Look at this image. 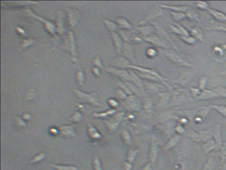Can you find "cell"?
I'll return each mask as SVG.
<instances>
[{
    "label": "cell",
    "instance_id": "1",
    "mask_svg": "<svg viewBox=\"0 0 226 170\" xmlns=\"http://www.w3.org/2000/svg\"><path fill=\"white\" fill-rule=\"evenodd\" d=\"M74 92L76 93L77 97L82 101L87 102V103L92 105H96V106H99V104L97 103L96 101V97H95L96 95H86V94L81 93V92L78 90H74Z\"/></svg>",
    "mask_w": 226,
    "mask_h": 170
},
{
    "label": "cell",
    "instance_id": "2",
    "mask_svg": "<svg viewBox=\"0 0 226 170\" xmlns=\"http://www.w3.org/2000/svg\"><path fill=\"white\" fill-rule=\"evenodd\" d=\"M218 166V165L216 160H215L212 158H210L205 165H204L203 170H215Z\"/></svg>",
    "mask_w": 226,
    "mask_h": 170
},
{
    "label": "cell",
    "instance_id": "3",
    "mask_svg": "<svg viewBox=\"0 0 226 170\" xmlns=\"http://www.w3.org/2000/svg\"><path fill=\"white\" fill-rule=\"evenodd\" d=\"M61 133L63 136H68V137H71L75 135L74 131L72 129L71 127L70 126H64L61 127Z\"/></svg>",
    "mask_w": 226,
    "mask_h": 170
},
{
    "label": "cell",
    "instance_id": "4",
    "mask_svg": "<svg viewBox=\"0 0 226 170\" xmlns=\"http://www.w3.org/2000/svg\"><path fill=\"white\" fill-rule=\"evenodd\" d=\"M179 140H180V136H174V138H172V139L167 143V144L166 145V146L165 147V150L169 149L172 148V147H173L174 146H176L177 142H178Z\"/></svg>",
    "mask_w": 226,
    "mask_h": 170
},
{
    "label": "cell",
    "instance_id": "5",
    "mask_svg": "<svg viewBox=\"0 0 226 170\" xmlns=\"http://www.w3.org/2000/svg\"><path fill=\"white\" fill-rule=\"evenodd\" d=\"M216 142L211 140L210 141V142H208V143H206V144L204 146V151L205 153L208 154V152L213 150L215 147H216Z\"/></svg>",
    "mask_w": 226,
    "mask_h": 170
},
{
    "label": "cell",
    "instance_id": "6",
    "mask_svg": "<svg viewBox=\"0 0 226 170\" xmlns=\"http://www.w3.org/2000/svg\"><path fill=\"white\" fill-rule=\"evenodd\" d=\"M157 154H158V149L155 145H152L151 147V151H150V160L152 163H155L157 158Z\"/></svg>",
    "mask_w": 226,
    "mask_h": 170
},
{
    "label": "cell",
    "instance_id": "7",
    "mask_svg": "<svg viewBox=\"0 0 226 170\" xmlns=\"http://www.w3.org/2000/svg\"><path fill=\"white\" fill-rule=\"evenodd\" d=\"M76 79H77L78 83L80 85V86H82L83 82H84V75H83L82 71L81 69L78 71L77 75H76Z\"/></svg>",
    "mask_w": 226,
    "mask_h": 170
},
{
    "label": "cell",
    "instance_id": "8",
    "mask_svg": "<svg viewBox=\"0 0 226 170\" xmlns=\"http://www.w3.org/2000/svg\"><path fill=\"white\" fill-rule=\"evenodd\" d=\"M53 167L58 170H77V168L74 167L59 166V165H53Z\"/></svg>",
    "mask_w": 226,
    "mask_h": 170
},
{
    "label": "cell",
    "instance_id": "9",
    "mask_svg": "<svg viewBox=\"0 0 226 170\" xmlns=\"http://www.w3.org/2000/svg\"><path fill=\"white\" fill-rule=\"evenodd\" d=\"M221 163H223L226 160V144L224 145V146L222 147V149H221Z\"/></svg>",
    "mask_w": 226,
    "mask_h": 170
},
{
    "label": "cell",
    "instance_id": "10",
    "mask_svg": "<svg viewBox=\"0 0 226 170\" xmlns=\"http://www.w3.org/2000/svg\"><path fill=\"white\" fill-rule=\"evenodd\" d=\"M94 166L95 170H101L100 163H99V161L97 157H95L94 161Z\"/></svg>",
    "mask_w": 226,
    "mask_h": 170
},
{
    "label": "cell",
    "instance_id": "11",
    "mask_svg": "<svg viewBox=\"0 0 226 170\" xmlns=\"http://www.w3.org/2000/svg\"><path fill=\"white\" fill-rule=\"evenodd\" d=\"M188 136H189L190 138H192V139L194 140L195 141H198L200 140V137L199 136V135H198V134L195 132H190V133L188 134Z\"/></svg>",
    "mask_w": 226,
    "mask_h": 170
},
{
    "label": "cell",
    "instance_id": "12",
    "mask_svg": "<svg viewBox=\"0 0 226 170\" xmlns=\"http://www.w3.org/2000/svg\"><path fill=\"white\" fill-rule=\"evenodd\" d=\"M117 21H118V23L119 24L123 26V27H125V28H130L131 27L129 23H128L126 21H125L124 19H119L117 20Z\"/></svg>",
    "mask_w": 226,
    "mask_h": 170
},
{
    "label": "cell",
    "instance_id": "13",
    "mask_svg": "<svg viewBox=\"0 0 226 170\" xmlns=\"http://www.w3.org/2000/svg\"><path fill=\"white\" fill-rule=\"evenodd\" d=\"M123 137L124 138V141H125V143H127V144H129V143L130 142V136L129 135L127 132H123Z\"/></svg>",
    "mask_w": 226,
    "mask_h": 170
},
{
    "label": "cell",
    "instance_id": "14",
    "mask_svg": "<svg viewBox=\"0 0 226 170\" xmlns=\"http://www.w3.org/2000/svg\"><path fill=\"white\" fill-rule=\"evenodd\" d=\"M137 151H131L129 153V158H128V160L130 162H131L133 161V159L135 158V156L136 155Z\"/></svg>",
    "mask_w": 226,
    "mask_h": 170
},
{
    "label": "cell",
    "instance_id": "15",
    "mask_svg": "<svg viewBox=\"0 0 226 170\" xmlns=\"http://www.w3.org/2000/svg\"><path fill=\"white\" fill-rule=\"evenodd\" d=\"M81 114L80 113H78V112H76L74 114V116H73L72 117V119H74L73 120V121L74 122H78L80 120V118H81Z\"/></svg>",
    "mask_w": 226,
    "mask_h": 170
},
{
    "label": "cell",
    "instance_id": "16",
    "mask_svg": "<svg viewBox=\"0 0 226 170\" xmlns=\"http://www.w3.org/2000/svg\"><path fill=\"white\" fill-rule=\"evenodd\" d=\"M95 62H96V65L99 66V68H102V66H101V62H100V60L99 59V58H96V59L95 60Z\"/></svg>",
    "mask_w": 226,
    "mask_h": 170
},
{
    "label": "cell",
    "instance_id": "17",
    "mask_svg": "<svg viewBox=\"0 0 226 170\" xmlns=\"http://www.w3.org/2000/svg\"><path fill=\"white\" fill-rule=\"evenodd\" d=\"M94 72L95 74L96 73V74H97V75L99 77V71H98V70H97V69H94Z\"/></svg>",
    "mask_w": 226,
    "mask_h": 170
}]
</instances>
